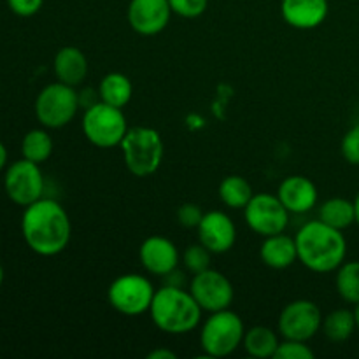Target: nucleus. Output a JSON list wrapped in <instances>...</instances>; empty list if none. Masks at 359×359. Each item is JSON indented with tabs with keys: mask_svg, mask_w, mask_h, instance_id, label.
Listing matches in <instances>:
<instances>
[{
	"mask_svg": "<svg viewBox=\"0 0 359 359\" xmlns=\"http://www.w3.org/2000/svg\"><path fill=\"white\" fill-rule=\"evenodd\" d=\"M21 233L35 255L56 256L69 245L72 224L67 210L56 200L41 198L25 207Z\"/></svg>",
	"mask_w": 359,
	"mask_h": 359,
	"instance_id": "f257e3e1",
	"label": "nucleus"
},
{
	"mask_svg": "<svg viewBox=\"0 0 359 359\" xmlns=\"http://www.w3.org/2000/svg\"><path fill=\"white\" fill-rule=\"evenodd\" d=\"M298 262L316 273L337 272L346 262L347 241L342 230L314 219L305 223L294 235Z\"/></svg>",
	"mask_w": 359,
	"mask_h": 359,
	"instance_id": "f03ea898",
	"label": "nucleus"
},
{
	"mask_svg": "<svg viewBox=\"0 0 359 359\" xmlns=\"http://www.w3.org/2000/svg\"><path fill=\"white\" fill-rule=\"evenodd\" d=\"M202 312L191 291L170 284L156 290L149 307L154 326L168 335L191 333L202 321Z\"/></svg>",
	"mask_w": 359,
	"mask_h": 359,
	"instance_id": "7ed1b4c3",
	"label": "nucleus"
},
{
	"mask_svg": "<svg viewBox=\"0 0 359 359\" xmlns=\"http://www.w3.org/2000/svg\"><path fill=\"white\" fill-rule=\"evenodd\" d=\"M119 147H121L126 168L135 177H149L160 168L163 161V139L156 130L149 126L128 128Z\"/></svg>",
	"mask_w": 359,
	"mask_h": 359,
	"instance_id": "20e7f679",
	"label": "nucleus"
},
{
	"mask_svg": "<svg viewBox=\"0 0 359 359\" xmlns=\"http://www.w3.org/2000/svg\"><path fill=\"white\" fill-rule=\"evenodd\" d=\"M244 333V321L237 312L230 309L212 312L200 330V347L209 358H226L242 346Z\"/></svg>",
	"mask_w": 359,
	"mask_h": 359,
	"instance_id": "39448f33",
	"label": "nucleus"
},
{
	"mask_svg": "<svg viewBox=\"0 0 359 359\" xmlns=\"http://www.w3.org/2000/svg\"><path fill=\"white\" fill-rule=\"evenodd\" d=\"M83 132L93 146L100 149H111L123 142L128 132V123L123 109L100 100L91 104L84 111Z\"/></svg>",
	"mask_w": 359,
	"mask_h": 359,
	"instance_id": "423d86ee",
	"label": "nucleus"
},
{
	"mask_svg": "<svg viewBox=\"0 0 359 359\" xmlns=\"http://www.w3.org/2000/svg\"><path fill=\"white\" fill-rule=\"evenodd\" d=\"M81 98L76 88L56 81L42 88L35 98V116L44 128H63L76 118Z\"/></svg>",
	"mask_w": 359,
	"mask_h": 359,
	"instance_id": "0eeeda50",
	"label": "nucleus"
},
{
	"mask_svg": "<svg viewBox=\"0 0 359 359\" xmlns=\"http://www.w3.org/2000/svg\"><path fill=\"white\" fill-rule=\"evenodd\" d=\"M154 293L156 290L147 277L139 273H125L111 283L107 300L116 312L133 318L149 312Z\"/></svg>",
	"mask_w": 359,
	"mask_h": 359,
	"instance_id": "6e6552de",
	"label": "nucleus"
},
{
	"mask_svg": "<svg viewBox=\"0 0 359 359\" xmlns=\"http://www.w3.org/2000/svg\"><path fill=\"white\" fill-rule=\"evenodd\" d=\"M244 217L248 226L259 237H270L286 231L290 224V210L284 207L277 195L258 193L244 207Z\"/></svg>",
	"mask_w": 359,
	"mask_h": 359,
	"instance_id": "1a4fd4ad",
	"label": "nucleus"
},
{
	"mask_svg": "<svg viewBox=\"0 0 359 359\" xmlns=\"http://www.w3.org/2000/svg\"><path fill=\"white\" fill-rule=\"evenodd\" d=\"M4 189L11 202L20 207H28L41 200L44 193V175L39 163L27 158L11 163L4 177Z\"/></svg>",
	"mask_w": 359,
	"mask_h": 359,
	"instance_id": "9d476101",
	"label": "nucleus"
},
{
	"mask_svg": "<svg viewBox=\"0 0 359 359\" xmlns=\"http://www.w3.org/2000/svg\"><path fill=\"white\" fill-rule=\"evenodd\" d=\"M323 326V312L311 300H294L283 309L277 321V330L283 339L309 342Z\"/></svg>",
	"mask_w": 359,
	"mask_h": 359,
	"instance_id": "9b49d317",
	"label": "nucleus"
},
{
	"mask_svg": "<svg viewBox=\"0 0 359 359\" xmlns=\"http://www.w3.org/2000/svg\"><path fill=\"white\" fill-rule=\"evenodd\" d=\"M189 291L198 302L202 311L209 312V314L230 309L235 298L233 284L230 283V279L224 273L212 269L195 273L189 283Z\"/></svg>",
	"mask_w": 359,
	"mask_h": 359,
	"instance_id": "f8f14e48",
	"label": "nucleus"
},
{
	"mask_svg": "<svg viewBox=\"0 0 359 359\" xmlns=\"http://www.w3.org/2000/svg\"><path fill=\"white\" fill-rule=\"evenodd\" d=\"M198 241L212 255L228 252L237 242V226L223 210H210L203 214L198 224Z\"/></svg>",
	"mask_w": 359,
	"mask_h": 359,
	"instance_id": "ddd939ff",
	"label": "nucleus"
},
{
	"mask_svg": "<svg viewBox=\"0 0 359 359\" xmlns=\"http://www.w3.org/2000/svg\"><path fill=\"white\" fill-rule=\"evenodd\" d=\"M172 14L168 0H130L126 16L137 34L149 37L167 28Z\"/></svg>",
	"mask_w": 359,
	"mask_h": 359,
	"instance_id": "4468645a",
	"label": "nucleus"
},
{
	"mask_svg": "<svg viewBox=\"0 0 359 359\" xmlns=\"http://www.w3.org/2000/svg\"><path fill=\"white\" fill-rule=\"evenodd\" d=\"M139 258L146 272L158 277L168 276L179 265V251L175 244L170 238L160 235H153L142 242Z\"/></svg>",
	"mask_w": 359,
	"mask_h": 359,
	"instance_id": "2eb2a0df",
	"label": "nucleus"
},
{
	"mask_svg": "<svg viewBox=\"0 0 359 359\" xmlns=\"http://www.w3.org/2000/svg\"><path fill=\"white\" fill-rule=\"evenodd\" d=\"M328 0H283L280 14L290 27L312 30L325 23L328 16Z\"/></svg>",
	"mask_w": 359,
	"mask_h": 359,
	"instance_id": "dca6fc26",
	"label": "nucleus"
},
{
	"mask_svg": "<svg viewBox=\"0 0 359 359\" xmlns=\"http://www.w3.org/2000/svg\"><path fill=\"white\" fill-rule=\"evenodd\" d=\"M277 196L290 214H305L318 205L319 193L314 182L305 175H290L280 182Z\"/></svg>",
	"mask_w": 359,
	"mask_h": 359,
	"instance_id": "f3484780",
	"label": "nucleus"
},
{
	"mask_svg": "<svg viewBox=\"0 0 359 359\" xmlns=\"http://www.w3.org/2000/svg\"><path fill=\"white\" fill-rule=\"evenodd\" d=\"M259 258L266 266L273 270L290 269L294 262H298L297 241L284 231L265 237L262 248H259Z\"/></svg>",
	"mask_w": 359,
	"mask_h": 359,
	"instance_id": "a211bd4d",
	"label": "nucleus"
},
{
	"mask_svg": "<svg viewBox=\"0 0 359 359\" xmlns=\"http://www.w3.org/2000/svg\"><path fill=\"white\" fill-rule=\"evenodd\" d=\"M56 79L69 86H79L88 76V60L84 53L76 46H65L55 55L53 62Z\"/></svg>",
	"mask_w": 359,
	"mask_h": 359,
	"instance_id": "6ab92c4d",
	"label": "nucleus"
},
{
	"mask_svg": "<svg viewBox=\"0 0 359 359\" xmlns=\"http://www.w3.org/2000/svg\"><path fill=\"white\" fill-rule=\"evenodd\" d=\"M279 344V335L269 326H252V328L245 330L244 340H242V347L245 353L256 359L273 358Z\"/></svg>",
	"mask_w": 359,
	"mask_h": 359,
	"instance_id": "aec40b11",
	"label": "nucleus"
},
{
	"mask_svg": "<svg viewBox=\"0 0 359 359\" xmlns=\"http://www.w3.org/2000/svg\"><path fill=\"white\" fill-rule=\"evenodd\" d=\"M319 219L337 230H347L356 223V209H354V200L342 198V196H333L319 207Z\"/></svg>",
	"mask_w": 359,
	"mask_h": 359,
	"instance_id": "412c9836",
	"label": "nucleus"
},
{
	"mask_svg": "<svg viewBox=\"0 0 359 359\" xmlns=\"http://www.w3.org/2000/svg\"><path fill=\"white\" fill-rule=\"evenodd\" d=\"M132 81L121 72L107 74V76L102 77L100 84H98V97H100V100L109 105H114V107L123 109L125 105H128V102L132 100Z\"/></svg>",
	"mask_w": 359,
	"mask_h": 359,
	"instance_id": "4be33fe9",
	"label": "nucleus"
},
{
	"mask_svg": "<svg viewBox=\"0 0 359 359\" xmlns=\"http://www.w3.org/2000/svg\"><path fill=\"white\" fill-rule=\"evenodd\" d=\"M321 330L326 339L332 340V342H346L358 330L354 311L337 309V311L330 312L326 318H323Z\"/></svg>",
	"mask_w": 359,
	"mask_h": 359,
	"instance_id": "5701e85b",
	"label": "nucleus"
},
{
	"mask_svg": "<svg viewBox=\"0 0 359 359\" xmlns=\"http://www.w3.org/2000/svg\"><path fill=\"white\" fill-rule=\"evenodd\" d=\"M255 196L251 182L242 175H228L219 184V198L230 209H242Z\"/></svg>",
	"mask_w": 359,
	"mask_h": 359,
	"instance_id": "b1692460",
	"label": "nucleus"
},
{
	"mask_svg": "<svg viewBox=\"0 0 359 359\" xmlns=\"http://www.w3.org/2000/svg\"><path fill=\"white\" fill-rule=\"evenodd\" d=\"M53 147H55V144H53L51 135L42 128L30 130L21 140V154H23V158L39 165L49 160V156L53 154Z\"/></svg>",
	"mask_w": 359,
	"mask_h": 359,
	"instance_id": "393cba45",
	"label": "nucleus"
},
{
	"mask_svg": "<svg viewBox=\"0 0 359 359\" xmlns=\"http://www.w3.org/2000/svg\"><path fill=\"white\" fill-rule=\"evenodd\" d=\"M335 287L344 302L359 304V262H344L337 269Z\"/></svg>",
	"mask_w": 359,
	"mask_h": 359,
	"instance_id": "a878e982",
	"label": "nucleus"
},
{
	"mask_svg": "<svg viewBox=\"0 0 359 359\" xmlns=\"http://www.w3.org/2000/svg\"><path fill=\"white\" fill-rule=\"evenodd\" d=\"M210 255L212 252L203 244H191L186 248L184 255H182V263H184L186 270L195 276V273L210 269Z\"/></svg>",
	"mask_w": 359,
	"mask_h": 359,
	"instance_id": "bb28decb",
	"label": "nucleus"
},
{
	"mask_svg": "<svg viewBox=\"0 0 359 359\" xmlns=\"http://www.w3.org/2000/svg\"><path fill=\"white\" fill-rule=\"evenodd\" d=\"M276 359H314L316 354L311 347L307 346V342H302V340H290L284 339L283 342L277 347Z\"/></svg>",
	"mask_w": 359,
	"mask_h": 359,
	"instance_id": "cd10ccee",
	"label": "nucleus"
},
{
	"mask_svg": "<svg viewBox=\"0 0 359 359\" xmlns=\"http://www.w3.org/2000/svg\"><path fill=\"white\" fill-rule=\"evenodd\" d=\"M168 4L172 7V13L186 20L202 16L209 7V0H168Z\"/></svg>",
	"mask_w": 359,
	"mask_h": 359,
	"instance_id": "c85d7f7f",
	"label": "nucleus"
},
{
	"mask_svg": "<svg viewBox=\"0 0 359 359\" xmlns=\"http://www.w3.org/2000/svg\"><path fill=\"white\" fill-rule=\"evenodd\" d=\"M340 151H342V156L347 163L359 167V123L344 135Z\"/></svg>",
	"mask_w": 359,
	"mask_h": 359,
	"instance_id": "c756f323",
	"label": "nucleus"
},
{
	"mask_svg": "<svg viewBox=\"0 0 359 359\" xmlns=\"http://www.w3.org/2000/svg\"><path fill=\"white\" fill-rule=\"evenodd\" d=\"M203 214L205 212L196 203H184L177 209V221L184 228H198Z\"/></svg>",
	"mask_w": 359,
	"mask_h": 359,
	"instance_id": "7c9ffc66",
	"label": "nucleus"
},
{
	"mask_svg": "<svg viewBox=\"0 0 359 359\" xmlns=\"http://www.w3.org/2000/svg\"><path fill=\"white\" fill-rule=\"evenodd\" d=\"M44 0H7V6L16 16L30 18L42 9Z\"/></svg>",
	"mask_w": 359,
	"mask_h": 359,
	"instance_id": "2f4dec72",
	"label": "nucleus"
},
{
	"mask_svg": "<svg viewBox=\"0 0 359 359\" xmlns=\"http://www.w3.org/2000/svg\"><path fill=\"white\" fill-rule=\"evenodd\" d=\"M175 353H172V351L168 349H163V347H160V349H154L151 351L149 354H147V359H175Z\"/></svg>",
	"mask_w": 359,
	"mask_h": 359,
	"instance_id": "473e14b6",
	"label": "nucleus"
},
{
	"mask_svg": "<svg viewBox=\"0 0 359 359\" xmlns=\"http://www.w3.org/2000/svg\"><path fill=\"white\" fill-rule=\"evenodd\" d=\"M6 163H7V149H6V146L0 142V170L6 167Z\"/></svg>",
	"mask_w": 359,
	"mask_h": 359,
	"instance_id": "72a5a7b5",
	"label": "nucleus"
},
{
	"mask_svg": "<svg viewBox=\"0 0 359 359\" xmlns=\"http://www.w3.org/2000/svg\"><path fill=\"white\" fill-rule=\"evenodd\" d=\"M354 209H356V223L359 224V191H358L356 198H354Z\"/></svg>",
	"mask_w": 359,
	"mask_h": 359,
	"instance_id": "f704fd0d",
	"label": "nucleus"
},
{
	"mask_svg": "<svg viewBox=\"0 0 359 359\" xmlns=\"http://www.w3.org/2000/svg\"><path fill=\"white\" fill-rule=\"evenodd\" d=\"M354 318H356V326L359 330V304L354 305Z\"/></svg>",
	"mask_w": 359,
	"mask_h": 359,
	"instance_id": "c9c22d12",
	"label": "nucleus"
},
{
	"mask_svg": "<svg viewBox=\"0 0 359 359\" xmlns=\"http://www.w3.org/2000/svg\"><path fill=\"white\" fill-rule=\"evenodd\" d=\"M2 283H4V269L2 265H0V286H2Z\"/></svg>",
	"mask_w": 359,
	"mask_h": 359,
	"instance_id": "e433bc0d",
	"label": "nucleus"
}]
</instances>
